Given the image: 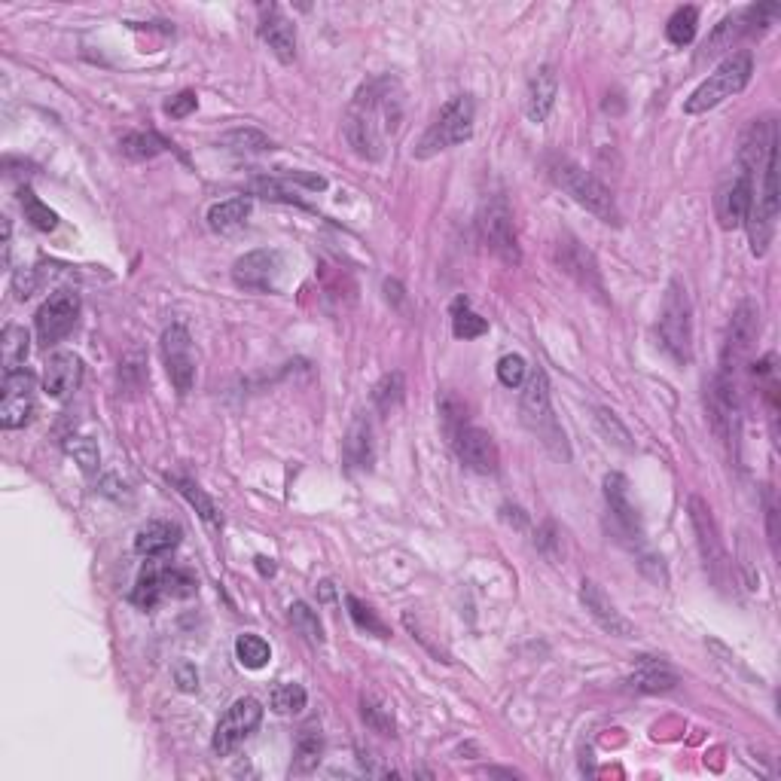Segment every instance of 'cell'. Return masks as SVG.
<instances>
[{
    "label": "cell",
    "instance_id": "44dd1931",
    "mask_svg": "<svg viewBox=\"0 0 781 781\" xmlns=\"http://www.w3.org/2000/svg\"><path fill=\"white\" fill-rule=\"evenodd\" d=\"M556 98H559L556 71L553 68H537L531 83H528V92H525V116L531 119V123H544L556 107Z\"/></svg>",
    "mask_w": 781,
    "mask_h": 781
},
{
    "label": "cell",
    "instance_id": "74e56055",
    "mask_svg": "<svg viewBox=\"0 0 781 781\" xmlns=\"http://www.w3.org/2000/svg\"><path fill=\"white\" fill-rule=\"evenodd\" d=\"M287 617H290V623H293V629L303 635L309 644H324V629H321V620H318V614L306 605V602H293L290 605V611H287Z\"/></svg>",
    "mask_w": 781,
    "mask_h": 781
},
{
    "label": "cell",
    "instance_id": "f546056e",
    "mask_svg": "<svg viewBox=\"0 0 781 781\" xmlns=\"http://www.w3.org/2000/svg\"><path fill=\"white\" fill-rule=\"evenodd\" d=\"M165 598V589H162V565H147L132 589V602L144 611H153L159 602Z\"/></svg>",
    "mask_w": 781,
    "mask_h": 781
},
{
    "label": "cell",
    "instance_id": "4fadbf2b",
    "mask_svg": "<svg viewBox=\"0 0 781 781\" xmlns=\"http://www.w3.org/2000/svg\"><path fill=\"white\" fill-rule=\"evenodd\" d=\"M284 257L275 248H260L245 257H238L232 266V281L251 293H275L281 287Z\"/></svg>",
    "mask_w": 781,
    "mask_h": 781
},
{
    "label": "cell",
    "instance_id": "ab89813d",
    "mask_svg": "<svg viewBox=\"0 0 781 781\" xmlns=\"http://www.w3.org/2000/svg\"><path fill=\"white\" fill-rule=\"evenodd\" d=\"M306 690L299 684H278L269 696V705L275 714H299L306 708Z\"/></svg>",
    "mask_w": 781,
    "mask_h": 781
},
{
    "label": "cell",
    "instance_id": "7402d4cb",
    "mask_svg": "<svg viewBox=\"0 0 781 781\" xmlns=\"http://www.w3.org/2000/svg\"><path fill=\"white\" fill-rule=\"evenodd\" d=\"M556 260H559V266H562L571 278H577L580 287L602 293V275H598V266H595L592 254H589L586 248H580V242H574V238H565V242H559Z\"/></svg>",
    "mask_w": 781,
    "mask_h": 781
},
{
    "label": "cell",
    "instance_id": "4dcf8cb0",
    "mask_svg": "<svg viewBox=\"0 0 781 781\" xmlns=\"http://www.w3.org/2000/svg\"><path fill=\"white\" fill-rule=\"evenodd\" d=\"M168 479H171V486H174L180 495H184V498L196 507V513L202 516L205 525H211V528L220 525V513H217L214 501L199 489V483H193V479H187V476H168Z\"/></svg>",
    "mask_w": 781,
    "mask_h": 781
},
{
    "label": "cell",
    "instance_id": "c3c4849f",
    "mask_svg": "<svg viewBox=\"0 0 781 781\" xmlns=\"http://www.w3.org/2000/svg\"><path fill=\"white\" fill-rule=\"evenodd\" d=\"M177 678H180V690H190V693L199 690V675H196L190 666H180V669H177Z\"/></svg>",
    "mask_w": 781,
    "mask_h": 781
},
{
    "label": "cell",
    "instance_id": "83f0119b",
    "mask_svg": "<svg viewBox=\"0 0 781 781\" xmlns=\"http://www.w3.org/2000/svg\"><path fill=\"white\" fill-rule=\"evenodd\" d=\"M324 754V736L318 727H303L293 745V769L296 772H312L321 763Z\"/></svg>",
    "mask_w": 781,
    "mask_h": 781
},
{
    "label": "cell",
    "instance_id": "f6af8a7d",
    "mask_svg": "<svg viewBox=\"0 0 781 781\" xmlns=\"http://www.w3.org/2000/svg\"><path fill=\"white\" fill-rule=\"evenodd\" d=\"M498 379L507 388H522L528 379V367H525V357L522 354H504L498 360Z\"/></svg>",
    "mask_w": 781,
    "mask_h": 781
},
{
    "label": "cell",
    "instance_id": "e575fe53",
    "mask_svg": "<svg viewBox=\"0 0 781 781\" xmlns=\"http://www.w3.org/2000/svg\"><path fill=\"white\" fill-rule=\"evenodd\" d=\"M19 202H22L25 220H28L34 229H40V232H52V229L58 226V214H55L49 205H43V202L34 196L31 187H22V190H19Z\"/></svg>",
    "mask_w": 781,
    "mask_h": 781
},
{
    "label": "cell",
    "instance_id": "3957f363",
    "mask_svg": "<svg viewBox=\"0 0 781 781\" xmlns=\"http://www.w3.org/2000/svg\"><path fill=\"white\" fill-rule=\"evenodd\" d=\"M659 345L675 364H690L693 360V303L684 281L672 278L663 296V309H659L656 321Z\"/></svg>",
    "mask_w": 781,
    "mask_h": 781
},
{
    "label": "cell",
    "instance_id": "8992f818",
    "mask_svg": "<svg viewBox=\"0 0 781 781\" xmlns=\"http://www.w3.org/2000/svg\"><path fill=\"white\" fill-rule=\"evenodd\" d=\"M553 177H556V184L580 208H586L589 214H595L598 220H605V223H620V211H617L614 193L592 171H586L583 165H577L571 159H559V162H553Z\"/></svg>",
    "mask_w": 781,
    "mask_h": 781
},
{
    "label": "cell",
    "instance_id": "ffe728a7",
    "mask_svg": "<svg viewBox=\"0 0 781 781\" xmlns=\"http://www.w3.org/2000/svg\"><path fill=\"white\" fill-rule=\"evenodd\" d=\"M605 501L611 507V516H614L617 528L626 537L641 540V519H638V510L629 501V479L623 473H608L605 476Z\"/></svg>",
    "mask_w": 781,
    "mask_h": 781
},
{
    "label": "cell",
    "instance_id": "f1b7e54d",
    "mask_svg": "<svg viewBox=\"0 0 781 781\" xmlns=\"http://www.w3.org/2000/svg\"><path fill=\"white\" fill-rule=\"evenodd\" d=\"M360 717L367 720L370 730H376L382 736H394V708L388 705L385 696H379V693L360 696Z\"/></svg>",
    "mask_w": 781,
    "mask_h": 781
},
{
    "label": "cell",
    "instance_id": "f35d334b",
    "mask_svg": "<svg viewBox=\"0 0 781 781\" xmlns=\"http://www.w3.org/2000/svg\"><path fill=\"white\" fill-rule=\"evenodd\" d=\"M345 605H348V614H351V620H354L357 629H364L367 635H376V638H388V635H391L388 626L376 617V611H373L370 605L360 602L357 595H348V598H345Z\"/></svg>",
    "mask_w": 781,
    "mask_h": 781
},
{
    "label": "cell",
    "instance_id": "d6986e66",
    "mask_svg": "<svg viewBox=\"0 0 781 781\" xmlns=\"http://www.w3.org/2000/svg\"><path fill=\"white\" fill-rule=\"evenodd\" d=\"M260 37L269 43V49L281 58L284 65H290L296 58V28L281 13V7H275V4L260 7Z\"/></svg>",
    "mask_w": 781,
    "mask_h": 781
},
{
    "label": "cell",
    "instance_id": "603a6c76",
    "mask_svg": "<svg viewBox=\"0 0 781 781\" xmlns=\"http://www.w3.org/2000/svg\"><path fill=\"white\" fill-rule=\"evenodd\" d=\"M180 544V525L168 519H153L138 528L135 534V550L147 559H162Z\"/></svg>",
    "mask_w": 781,
    "mask_h": 781
},
{
    "label": "cell",
    "instance_id": "ba28073f",
    "mask_svg": "<svg viewBox=\"0 0 781 781\" xmlns=\"http://www.w3.org/2000/svg\"><path fill=\"white\" fill-rule=\"evenodd\" d=\"M263 720V705L254 699V696H242L235 699L226 714L220 717V724L214 730V739H211V748L217 757H229L238 745H242Z\"/></svg>",
    "mask_w": 781,
    "mask_h": 781
},
{
    "label": "cell",
    "instance_id": "5bb4252c",
    "mask_svg": "<svg viewBox=\"0 0 781 781\" xmlns=\"http://www.w3.org/2000/svg\"><path fill=\"white\" fill-rule=\"evenodd\" d=\"M449 437H452V449H455L458 461H461L467 470L483 473V476L498 473L501 452H498V443H495V437H492L489 431H483V428H476V425L467 422V425L455 428Z\"/></svg>",
    "mask_w": 781,
    "mask_h": 781
},
{
    "label": "cell",
    "instance_id": "8d00e7d4",
    "mask_svg": "<svg viewBox=\"0 0 781 781\" xmlns=\"http://www.w3.org/2000/svg\"><path fill=\"white\" fill-rule=\"evenodd\" d=\"M220 144H223L226 150H232V153H266V150L275 147V144H272L263 132H257V129H232V132H226V135L220 138Z\"/></svg>",
    "mask_w": 781,
    "mask_h": 781
},
{
    "label": "cell",
    "instance_id": "7bdbcfd3",
    "mask_svg": "<svg viewBox=\"0 0 781 781\" xmlns=\"http://www.w3.org/2000/svg\"><path fill=\"white\" fill-rule=\"evenodd\" d=\"M595 422H598V428H602V434H605L614 446L632 452V437H629L626 425L617 418V412H611V409H605V406L595 409Z\"/></svg>",
    "mask_w": 781,
    "mask_h": 781
},
{
    "label": "cell",
    "instance_id": "836d02e7",
    "mask_svg": "<svg viewBox=\"0 0 781 781\" xmlns=\"http://www.w3.org/2000/svg\"><path fill=\"white\" fill-rule=\"evenodd\" d=\"M235 656H238V663H242L245 669H263L269 659H272V647H269V641L266 638H260V635H238V641H235Z\"/></svg>",
    "mask_w": 781,
    "mask_h": 781
},
{
    "label": "cell",
    "instance_id": "7a4b0ae2",
    "mask_svg": "<svg viewBox=\"0 0 781 781\" xmlns=\"http://www.w3.org/2000/svg\"><path fill=\"white\" fill-rule=\"evenodd\" d=\"M519 415H522V425L544 443L556 458H568V440L565 431L559 425V418L553 412V397H550V379L547 373L534 367L522 385V400H519Z\"/></svg>",
    "mask_w": 781,
    "mask_h": 781
},
{
    "label": "cell",
    "instance_id": "1f68e13d",
    "mask_svg": "<svg viewBox=\"0 0 781 781\" xmlns=\"http://www.w3.org/2000/svg\"><path fill=\"white\" fill-rule=\"evenodd\" d=\"M452 333H455V339H476V336H483V333H489V321L486 318H479L473 309H470V303L464 296H458L455 303H452Z\"/></svg>",
    "mask_w": 781,
    "mask_h": 781
},
{
    "label": "cell",
    "instance_id": "9c48e42d",
    "mask_svg": "<svg viewBox=\"0 0 781 781\" xmlns=\"http://www.w3.org/2000/svg\"><path fill=\"white\" fill-rule=\"evenodd\" d=\"M687 513H690V525L696 531V544H699V556H702L705 571L717 583H724V574H727L730 562H727V550H724V540H720V531H717L711 507L699 495H693L690 504H687Z\"/></svg>",
    "mask_w": 781,
    "mask_h": 781
},
{
    "label": "cell",
    "instance_id": "7c38bea8",
    "mask_svg": "<svg viewBox=\"0 0 781 781\" xmlns=\"http://www.w3.org/2000/svg\"><path fill=\"white\" fill-rule=\"evenodd\" d=\"M162 360H165V373H168L174 391L180 397L190 394L193 382H196V357H193L190 330L184 324H171L162 333Z\"/></svg>",
    "mask_w": 781,
    "mask_h": 781
},
{
    "label": "cell",
    "instance_id": "30bf717a",
    "mask_svg": "<svg viewBox=\"0 0 781 781\" xmlns=\"http://www.w3.org/2000/svg\"><path fill=\"white\" fill-rule=\"evenodd\" d=\"M80 321V296L74 290H58L52 293L46 303L34 315L37 339L43 348H52L62 342Z\"/></svg>",
    "mask_w": 781,
    "mask_h": 781
},
{
    "label": "cell",
    "instance_id": "7dc6e473",
    "mask_svg": "<svg viewBox=\"0 0 781 781\" xmlns=\"http://www.w3.org/2000/svg\"><path fill=\"white\" fill-rule=\"evenodd\" d=\"M196 107H199V98H196V92H180V95H174V98L165 104V113H168V116H174V119H184V116H190Z\"/></svg>",
    "mask_w": 781,
    "mask_h": 781
},
{
    "label": "cell",
    "instance_id": "5b68a950",
    "mask_svg": "<svg viewBox=\"0 0 781 781\" xmlns=\"http://www.w3.org/2000/svg\"><path fill=\"white\" fill-rule=\"evenodd\" d=\"M473 98L470 95H458L452 101H446L437 113V119L428 126V132L422 135V141L415 144V159H431L443 150H452L464 141H470L473 135Z\"/></svg>",
    "mask_w": 781,
    "mask_h": 781
},
{
    "label": "cell",
    "instance_id": "ee69618b",
    "mask_svg": "<svg viewBox=\"0 0 781 781\" xmlns=\"http://www.w3.org/2000/svg\"><path fill=\"white\" fill-rule=\"evenodd\" d=\"M437 403H440V418H443V425H446V431H449V434H452L455 428L467 425V403H464L458 394H452V391H443Z\"/></svg>",
    "mask_w": 781,
    "mask_h": 781
},
{
    "label": "cell",
    "instance_id": "9a60e30c",
    "mask_svg": "<svg viewBox=\"0 0 781 781\" xmlns=\"http://www.w3.org/2000/svg\"><path fill=\"white\" fill-rule=\"evenodd\" d=\"M34 415V376L28 370L4 373V397H0V428H25Z\"/></svg>",
    "mask_w": 781,
    "mask_h": 781
},
{
    "label": "cell",
    "instance_id": "277c9868",
    "mask_svg": "<svg viewBox=\"0 0 781 781\" xmlns=\"http://www.w3.org/2000/svg\"><path fill=\"white\" fill-rule=\"evenodd\" d=\"M754 74V55L748 49H739L733 55H727L699 86L696 92L684 101V113L696 116V113H708L717 104H724L727 98L739 95Z\"/></svg>",
    "mask_w": 781,
    "mask_h": 781
},
{
    "label": "cell",
    "instance_id": "4316f807",
    "mask_svg": "<svg viewBox=\"0 0 781 781\" xmlns=\"http://www.w3.org/2000/svg\"><path fill=\"white\" fill-rule=\"evenodd\" d=\"M248 214H251V199L235 196V199H226V202H217L208 208V226L214 232H232L248 220Z\"/></svg>",
    "mask_w": 781,
    "mask_h": 781
},
{
    "label": "cell",
    "instance_id": "d590c367",
    "mask_svg": "<svg viewBox=\"0 0 781 781\" xmlns=\"http://www.w3.org/2000/svg\"><path fill=\"white\" fill-rule=\"evenodd\" d=\"M696 25H699V10L696 7H681L672 13L669 25H666V37L672 46H690L696 37Z\"/></svg>",
    "mask_w": 781,
    "mask_h": 781
},
{
    "label": "cell",
    "instance_id": "681fc988",
    "mask_svg": "<svg viewBox=\"0 0 781 781\" xmlns=\"http://www.w3.org/2000/svg\"><path fill=\"white\" fill-rule=\"evenodd\" d=\"M257 568H260L263 574H269V577L275 574V565H272V559H266V556H260V559H257Z\"/></svg>",
    "mask_w": 781,
    "mask_h": 781
},
{
    "label": "cell",
    "instance_id": "ac0fdd59",
    "mask_svg": "<svg viewBox=\"0 0 781 781\" xmlns=\"http://www.w3.org/2000/svg\"><path fill=\"white\" fill-rule=\"evenodd\" d=\"M580 602H583V608L589 611V617L602 626L605 632H611V635H617V638H629L635 629H632V623L617 611V605L611 602V595L598 586L595 580H583L580 583Z\"/></svg>",
    "mask_w": 781,
    "mask_h": 781
},
{
    "label": "cell",
    "instance_id": "8fae6325",
    "mask_svg": "<svg viewBox=\"0 0 781 781\" xmlns=\"http://www.w3.org/2000/svg\"><path fill=\"white\" fill-rule=\"evenodd\" d=\"M479 235H483L486 248L501 257L507 266H516L519 257V242H516V226H513V214L507 208L504 199H492L486 202V208L479 211Z\"/></svg>",
    "mask_w": 781,
    "mask_h": 781
},
{
    "label": "cell",
    "instance_id": "484cf974",
    "mask_svg": "<svg viewBox=\"0 0 781 781\" xmlns=\"http://www.w3.org/2000/svg\"><path fill=\"white\" fill-rule=\"evenodd\" d=\"M28 348H31L28 330L19 327V324H7L4 333H0V360H4V373H19V370H25Z\"/></svg>",
    "mask_w": 781,
    "mask_h": 781
},
{
    "label": "cell",
    "instance_id": "52a82bcc",
    "mask_svg": "<svg viewBox=\"0 0 781 781\" xmlns=\"http://www.w3.org/2000/svg\"><path fill=\"white\" fill-rule=\"evenodd\" d=\"M760 330V312L754 303H742L733 312V321L727 327V339H724V351H720V379H730L736 382V373L742 370V364L748 360L754 339Z\"/></svg>",
    "mask_w": 781,
    "mask_h": 781
},
{
    "label": "cell",
    "instance_id": "2e32d148",
    "mask_svg": "<svg viewBox=\"0 0 781 781\" xmlns=\"http://www.w3.org/2000/svg\"><path fill=\"white\" fill-rule=\"evenodd\" d=\"M754 187H757V177L751 171H742L730 180V184L720 187L717 193V220L724 229H736L748 220L751 202H754Z\"/></svg>",
    "mask_w": 781,
    "mask_h": 781
},
{
    "label": "cell",
    "instance_id": "6da1fadb",
    "mask_svg": "<svg viewBox=\"0 0 781 781\" xmlns=\"http://www.w3.org/2000/svg\"><path fill=\"white\" fill-rule=\"evenodd\" d=\"M400 123V86L391 77L370 80L357 89L345 113V141L360 159H382L388 135Z\"/></svg>",
    "mask_w": 781,
    "mask_h": 781
},
{
    "label": "cell",
    "instance_id": "bcb514c9",
    "mask_svg": "<svg viewBox=\"0 0 781 781\" xmlns=\"http://www.w3.org/2000/svg\"><path fill=\"white\" fill-rule=\"evenodd\" d=\"M65 446H68V452L80 461V467H83L86 473H92V470L98 467V446H95L89 437H71Z\"/></svg>",
    "mask_w": 781,
    "mask_h": 781
},
{
    "label": "cell",
    "instance_id": "b9f144b4",
    "mask_svg": "<svg viewBox=\"0 0 781 781\" xmlns=\"http://www.w3.org/2000/svg\"><path fill=\"white\" fill-rule=\"evenodd\" d=\"M162 589H165V598H187V595H196L199 589V580L187 571V568H162Z\"/></svg>",
    "mask_w": 781,
    "mask_h": 781
},
{
    "label": "cell",
    "instance_id": "d4e9b609",
    "mask_svg": "<svg viewBox=\"0 0 781 781\" xmlns=\"http://www.w3.org/2000/svg\"><path fill=\"white\" fill-rule=\"evenodd\" d=\"M629 687L638 693H669L678 687V672L666 663H656V659H644L638 672L629 678Z\"/></svg>",
    "mask_w": 781,
    "mask_h": 781
},
{
    "label": "cell",
    "instance_id": "cb8c5ba5",
    "mask_svg": "<svg viewBox=\"0 0 781 781\" xmlns=\"http://www.w3.org/2000/svg\"><path fill=\"white\" fill-rule=\"evenodd\" d=\"M345 461L348 467H357V470H370L373 461H376V443H373V422L367 415H357L351 428H348V437H345Z\"/></svg>",
    "mask_w": 781,
    "mask_h": 781
},
{
    "label": "cell",
    "instance_id": "60d3db41",
    "mask_svg": "<svg viewBox=\"0 0 781 781\" xmlns=\"http://www.w3.org/2000/svg\"><path fill=\"white\" fill-rule=\"evenodd\" d=\"M403 391H406V382H403V373H388L379 385H376V391H373V400H376V406H379V412H394L397 406H400V400H403Z\"/></svg>",
    "mask_w": 781,
    "mask_h": 781
},
{
    "label": "cell",
    "instance_id": "e0dca14e",
    "mask_svg": "<svg viewBox=\"0 0 781 781\" xmlns=\"http://www.w3.org/2000/svg\"><path fill=\"white\" fill-rule=\"evenodd\" d=\"M83 385V360L74 351L49 354L43 367V391L52 400H68Z\"/></svg>",
    "mask_w": 781,
    "mask_h": 781
},
{
    "label": "cell",
    "instance_id": "d6a6232c",
    "mask_svg": "<svg viewBox=\"0 0 781 781\" xmlns=\"http://www.w3.org/2000/svg\"><path fill=\"white\" fill-rule=\"evenodd\" d=\"M119 150H123V156H129V159H153L168 150V141L159 138L156 132H129V135H123V141H119Z\"/></svg>",
    "mask_w": 781,
    "mask_h": 781
}]
</instances>
